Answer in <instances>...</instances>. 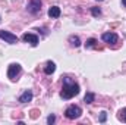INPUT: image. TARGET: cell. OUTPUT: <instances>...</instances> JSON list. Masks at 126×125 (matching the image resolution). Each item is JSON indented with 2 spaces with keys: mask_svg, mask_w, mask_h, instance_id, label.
<instances>
[{
  "mask_svg": "<svg viewBox=\"0 0 126 125\" xmlns=\"http://www.w3.org/2000/svg\"><path fill=\"white\" fill-rule=\"evenodd\" d=\"M79 93V85L73 81V80H70V78H63V90L60 96H62V99H72L73 96H76V94Z\"/></svg>",
  "mask_w": 126,
  "mask_h": 125,
  "instance_id": "cell-1",
  "label": "cell"
},
{
  "mask_svg": "<svg viewBox=\"0 0 126 125\" xmlns=\"http://www.w3.org/2000/svg\"><path fill=\"white\" fill-rule=\"evenodd\" d=\"M81 113H82V109H81L79 106H75V104L69 106V107L66 109V112H64L66 118H69V119H78V118L81 116Z\"/></svg>",
  "mask_w": 126,
  "mask_h": 125,
  "instance_id": "cell-2",
  "label": "cell"
},
{
  "mask_svg": "<svg viewBox=\"0 0 126 125\" xmlns=\"http://www.w3.org/2000/svg\"><path fill=\"white\" fill-rule=\"evenodd\" d=\"M19 72H21V65H18V63H12V65L9 66V69H7V77H9L12 81H15L16 77L19 75Z\"/></svg>",
  "mask_w": 126,
  "mask_h": 125,
  "instance_id": "cell-3",
  "label": "cell"
},
{
  "mask_svg": "<svg viewBox=\"0 0 126 125\" xmlns=\"http://www.w3.org/2000/svg\"><path fill=\"white\" fill-rule=\"evenodd\" d=\"M0 38L4 40L6 43H10V44H16L18 43V37L9 31H0Z\"/></svg>",
  "mask_w": 126,
  "mask_h": 125,
  "instance_id": "cell-4",
  "label": "cell"
},
{
  "mask_svg": "<svg viewBox=\"0 0 126 125\" xmlns=\"http://www.w3.org/2000/svg\"><path fill=\"white\" fill-rule=\"evenodd\" d=\"M28 10L31 12V13H38L40 10H41V0H30V3H28Z\"/></svg>",
  "mask_w": 126,
  "mask_h": 125,
  "instance_id": "cell-5",
  "label": "cell"
},
{
  "mask_svg": "<svg viewBox=\"0 0 126 125\" xmlns=\"http://www.w3.org/2000/svg\"><path fill=\"white\" fill-rule=\"evenodd\" d=\"M101 38H103V41H106V43H117V40H119L117 34H114V32H104V34L101 35Z\"/></svg>",
  "mask_w": 126,
  "mask_h": 125,
  "instance_id": "cell-6",
  "label": "cell"
},
{
  "mask_svg": "<svg viewBox=\"0 0 126 125\" xmlns=\"http://www.w3.org/2000/svg\"><path fill=\"white\" fill-rule=\"evenodd\" d=\"M24 41L25 43H30L31 46H37L38 44V37L35 35V34H30V32H27V34H24Z\"/></svg>",
  "mask_w": 126,
  "mask_h": 125,
  "instance_id": "cell-7",
  "label": "cell"
},
{
  "mask_svg": "<svg viewBox=\"0 0 126 125\" xmlns=\"http://www.w3.org/2000/svg\"><path fill=\"white\" fill-rule=\"evenodd\" d=\"M31 100H32V91L31 90H27L25 93L19 97V102H21V103H27V102H31Z\"/></svg>",
  "mask_w": 126,
  "mask_h": 125,
  "instance_id": "cell-8",
  "label": "cell"
},
{
  "mask_svg": "<svg viewBox=\"0 0 126 125\" xmlns=\"http://www.w3.org/2000/svg\"><path fill=\"white\" fill-rule=\"evenodd\" d=\"M48 16L50 18H59L60 16V7H57V6L50 7L48 9Z\"/></svg>",
  "mask_w": 126,
  "mask_h": 125,
  "instance_id": "cell-9",
  "label": "cell"
},
{
  "mask_svg": "<svg viewBox=\"0 0 126 125\" xmlns=\"http://www.w3.org/2000/svg\"><path fill=\"white\" fill-rule=\"evenodd\" d=\"M54 71H56V65H54V62H47V63H46L44 72H46L47 75H51V74H53Z\"/></svg>",
  "mask_w": 126,
  "mask_h": 125,
  "instance_id": "cell-10",
  "label": "cell"
},
{
  "mask_svg": "<svg viewBox=\"0 0 126 125\" xmlns=\"http://www.w3.org/2000/svg\"><path fill=\"white\" fill-rule=\"evenodd\" d=\"M69 41H70V44H72V46H75V47H78V46L81 44L79 37H76V35H70V37H69Z\"/></svg>",
  "mask_w": 126,
  "mask_h": 125,
  "instance_id": "cell-11",
  "label": "cell"
},
{
  "mask_svg": "<svg viewBox=\"0 0 126 125\" xmlns=\"http://www.w3.org/2000/svg\"><path fill=\"white\" fill-rule=\"evenodd\" d=\"M85 47H87V49L97 47V40H95V38H90V40H87V43H85Z\"/></svg>",
  "mask_w": 126,
  "mask_h": 125,
  "instance_id": "cell-12",
  "label": "cell"
},
{
  "mask_svg": "<svg viewBox=\"0 0 126 125\" xmlns=\"http://www.w3.org/2000/svg\"><path fill=\"white\" fill-rule=\"evenodd\" d=\"M94 99H95V96L93 93H87L85 94V97H84V100H85L87 104H91V103L94 102Z\"/></svg>",
  "mask_w": 126,
  "mask_h": 125,
  "instance_id": "cell-13",
  "label": "cell"
},
{
  "mask_svg": "<svg viewBox=\"0 0 126 125\" xmlns=\"http://www.w3.org/2000/svg\"><path fill=\"white\" fill-rule=\"evenodd\" d=\"M91 13H93V16H100V15H101V10H100L98 7H93V9H91Z\"/></svg>",
  "mask_w": 126,
  "mask_h": 125,
  "instance_id": "cell-14",
  "label": "cell"
},
{
  "mask_svg": "<svg viewBox=\"0 0 126 125\" xmlns=\"http://www.w3.org/2000/svg\"><path fill=\"white\" fill-rule=\"evenodd\" d=\"M120 119H122L123 122H126V107L120 110Z\"/></svg>",
  "mask_w": 126,
  "mask_h": 125,
  "instance_id": "cell-15",
  "label": "cell"
},
{
  "mask_svg": "<svg viewBox=\"0 0 126 125\" xmlns=\"http://www.w3.org/2000/svg\"><path fill=\"white\" fill-rule=\"evenodd\" d=\"M106 119H107V113H106V112H101V115H100V122H106Z\"/></svg>",
  "mask_w": 126,
  "mask_h": 125,
  "instance_id": "cell-16",
  "label": "cell"
},
{
  "mask_svg": "<svg viewBox=\"0 0 126 125\" xmlns=\"http://www.w3.org/2000/svg\"><path fill=\"white\" fill-rule=\"evenodd\" d=\"M54 121H56V116H54V115H50V116L47 118V122H48V124H53Z\"/></svg>",
  "mask_w": 126,
  "mask_h": 125,
  "instance_id": "cell-17",
  "label": "cell"
},
{
  "mask_svg": "<svg viewBox=\"0 0 126 125\" xmlns=\"http://www.w3.org/2000/svg\"><path fill=\"white\" fill-rule=\"evenodd\" d=\"M122 3H123V6H126V0H122Z\"/></svg>",
  "mask_w": 126,
  "mask_h": 125,
  "instance_id": "cell-18",
  "label": "cell"
},
{
  "mask_svg": "<svg viewBox=\"0 0 126 125\" xmlns=\"http://www.w3.org/2000/svg\"><path fill=\"white\" fill-rule=\"evenodd\" d=\"M98 1H101V0H98Z\"/></svg>",
  "mask_w": 126,
  "mask_h": 125,
  "instance_id": "cell-19",
  "label": "cell"
}]
</instances>
